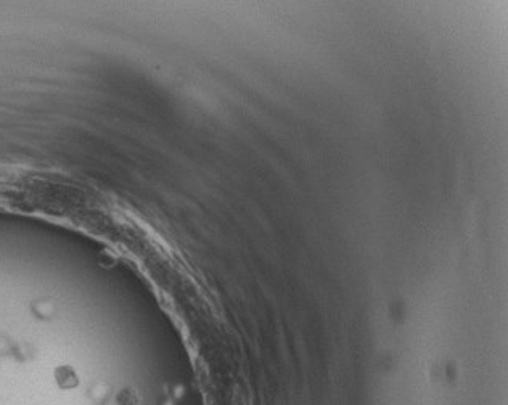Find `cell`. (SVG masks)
<instances>
[{
  "mask_svg": "<svg viewBox=\"0 0 508 405\" xmlns=\"http://www.w3.org/2000/svg\"><path fill=\"white\" fill-rule=\"evenodd\" d=\"M56 378H58V383H60L63 388H71V386L76 385V376L71 370H68V368H61V370H58Z\"/></svg>",
  "mask_w": 508,
  "mask_h": 405,
  "instance_id": "1",
  "label": "cell"
}]
</instances>
